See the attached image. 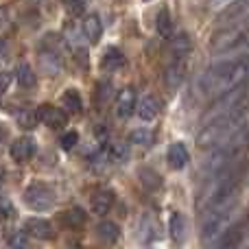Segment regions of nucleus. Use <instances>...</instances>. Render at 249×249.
<instances>
[{"mask_svg": "<svg viewBox=\"0 0 249 249\" xmlns=\"http://www.w3.org/2000/svg\"><path fill=\"white\" fill-rule=\"evenodd\" d=\"M11 81H13V74L11 72H0V96H2L4 92L9 90Z\"/></svg>", "mask_w": 249, "mask_h": 249, "instance_id": "nucleus-32", "label": "nucleus"}, {"mask_svg": "<svg viewBox=\"0 0 249 249\" xmlns=\"http://www.w3.org/2000/svg\"><path fill=\"white\" fill-rule=\"evenodd\" d=\"M155 26H158V33L162 37H171V31H173V22H171V13L168 9H162L158 13V20H155Z\"/></svg>", "mask_w": 249, "mask_h": 249, "instance_id": "nucleus-24", "label": "nucleus"}, {"mask_svg": "<svg viewBox=\"0 0 249 249\" xmlns=\"http://www.w3.org/2000/svg\"><path fill=\"white\" fill-rule=\"evenodd\" d=\"M0 216H13V206L7 197H0Z\"/></svg>", "mask_w": 249, "mask_h": 249, "instance_id": "nucleus-33", "label": "nucleus"}, {"mask_svg": "<svg viewBox=\"0 0 249 249\" xmlns=\"http://www.w3.org/2000/svg\"><path fill=\"white\" fill-rule=\"evenodd\" d=\"M9 153H11L13 162H18V164L29 162V160L33 158V153H35V140L31 136L16 138V140H13V144L9 146Z\"/></svg>", "mask_w": 249, "mask_h": 249, "instance_id": "nucleus-10", "label": "nucleus"}, {"mask_svg": "<svg viewBox=\"0 0 249 249\" xmlns=\"http://www.w3.org/2000/svg\"><path fill=\"white\" fill-rule=\"evenodd\" d=\"M129 142H131V144H140V146H151L153 133H151L149 129H136V131L129 133Z\"/></svg>", "mask_w": 249, "mask_h": 249, "instance_id": "nucleus-28", "label": "nucleus"}, {"mask_svg": "<svg viewBox=\"0 0 249 249\" xmlns=\"http://www.w3.org/2000/svg\"><path fill=\"white\" fill-rule=\"evenodd\" d=\"M4 179H7V173H4V168L0 166V186L4 184Z\"/></svg>", "mask_w": 249, "mask_h": 249, "instance_id": "nucleus-38", "label": "nucleus"}, {"mask_svg": "<svg viewBox=\"0 0 249 249\" xmlns=\"http://www.w3.org/2000/svg\"><path fill=\"white\" fill-rule=\"evenodd\" d=\"M247 118V107L245 105H238V107L230 109V112L221 114V116L210 118L203 129L197 136V144L199 149H214L219 142H223L225 138H230Z\"/></svg>", "mask_w": 249, "mask_h": 249, "instance_id": "nucleus-3", "label": "nucleus"}, {"mask_svg": "<svg viewBox=\"0 0 249 249\" xmlns=\"http://www.w3.org/2000/svg\"><path fill=\"white\" fill-rule=\"evenodd\" d=\"M61 105L70 114H81V109H83V101L77 90H66L64 96H61Z\"/></svg>", "mask_w": 249, "mask_h": 249, "instance_id": "nucleus-21", "label": "nucleus"}, {"mask_svg": "<svg viewBox=\"0 0 249 249\" xmlns=\"http://www.w3.org/2000/svg\"><path fill=\"white\" fill-rule=\"evenodd\" d=\"M7 245L9 247H20L24 249L26 245H29V234L26 232H11L7 236Z\"/></svg>", "mask_w": 249, "mask_h": 249, "instance_id": "nucleus-29", "label": "nucleus"}, {"mask_svg": "<svg viewBox=\"0 0 249 249\" xmlns=\"http://www.w3.org/2000/svg\"><path fill=\"white\" fill-rule=\"evenodd\" d=\"M140 175L144 177L142 181H144L146 188H158V186H160V175H158V173H153V171H142Z\"/></svg>", "mask_w": 249, "mask_h": 249, "instance_id": "nucleus-31", "label": "nucleus"}, {"mask_svg": "<svg viewBox=\"0 0 249 249\" xmlns=\"http://www.w3.org/2000/svg\"><path fill=\"white\" fill-rule=\"evenodd\" d=\"M37 61L39 70L48 77H57L64 70V48H61V37L57 33L44 35L37 48Z\"/></svg>", "mask_w": 249, "mask_h": 249, "instance_id": "nucleus-5", "label": "nucleus"}, {"mask_svg": "<svg viewBox=\"0 0 249 249\" xmlns=\"http://www.w3.org/2000/svg\"><path fill=\"white\" fill-rule=\"evenodd\" d=\"M168 164H171V168H175V171H179V168H184L186 164H188L190 160V153L188 149H186L181 142H175V144H171V149H168Z\"/></svg>", "mask_w": 249, "mask_h": 249, "instance_id": "nucleus-14", "label": "nucleus"}, {"mask_svg": "<svg viewBox=\"0 0 249 249\" xmlns=\"http://www.w3.org/2000/svg\"><path fill=\"white\" fill-rule=\"evenodd\" d=\"M24 203L35 212H48L55 206V190L48 184H31L24 190Z\"/></svg>", "mask_w": 249, "mask_h": 249, "instance_id": "nucleus-6", "label": "nucleus"}, {"mask_svg": "<svg viewBox=\"0 0 249 249\" xmlns=\"http://www.w3.org/2000/svg\"><path fill=\"white\" fill-rule=\"evenodd\" d=\"M37 118L44 127L55 129V131L57 129H64L66 124H68V114L59 107H53V105H42V107H37Z\"/></svg>", "mask_w": 249, "mask_h": 249, "instance_id": "nucleus-8", "label": "nucleus"}, {"mask_svg": "<svg viewBox=\"0 0 249 249\" xmlns=\"http://www.w3.org/2000/svg\"><path fill=\"white\" fill-rule=\"evenodd\" d=\"M228 4H232V0H212V9H223Z\"/></svg>", "mask_w": 249, "mask_h": 249, "instance_id": "nucleus-36", "label": "nucleus"}, {"mask_svg": "<svg viewBox=\"0 0 249 249\" xmlns=\"http://www.w3.org/2000/svg\"><path fill=\"white\" fill-rule=\"evenodd\" d=\"M184 74H186V59L184 57H173L171 66H168L166 72H164V83H166V88L177 90V88L181 86V81H184Z\"/></svg>", "mask_w": 249, "mask_h": 249, "instance_id": "nucleus-11", "label": "nucleus"}, {"mask_svg": "<svg viewBox=\"0 0 249 249\" xmlns=\"http://www.w3.org/2000/svg\"><path fill=\"white\" fill-rule=\"evenodd\" d=\"M64 223L70 225V228H81L86 223V212L81 208H72V210H68L64 214Z\"/></svg>", "mask_w": 249, "mask_h": 249, "instance_id": "nucleus-27", "label": "nucleus"}, {"mask_svg": "<svg viewBox=\"0 0 249 249\" xmlns=\"http://www.w3.org/2000/svg\"><path fill=\"white\" fill-rule=\"evenodd\" d=\"M188 51H190V37L186 33L177 35L175 39H173V57H188Z\"/></svg>", "mask_w": 249, "mask_h": 249, "instance_id": "nucleus-25", "label": "nucleus"}, {"mask_svg": "<svg viewBox=\"0 0 249 249\" xmlns=\"http://www.w3.org/2000/svg\"><path fill=\"white\" fill-rule=\"evenodd\" d=\"M24 232L31 238H37V241H51V238H55L53 223L46 219H39V216H31V219L24 221Z\"/></svg>", "mask_w": 249, "mask_h": 249, "instance_id": "nucleus-9", "label": "nucleus"}, {"mask_svg": "<svg viewBox=\"0 0 249 249\" xmlns=\"http://www.w3.org/2000/svg\"><path fill=\"white\" fill-rule=\"evenodd\" d=\"M64 39L68 42V46L72 48L74 55L81 59V64L86 66L88 64V48H86V42H83V39H88V37H86V33H83V26L79 29L77 24H68L66 26Z\"/></svg>", "mask_w": 249, "mask_h": 249, "instance_id": "nucleus-7", "label": "nucleus"}, {"mask_svg": "<svg viewBox=\"0 0 249 249\" xmlns=\"http://www.w3.org/2000/svg\"><path fill=\"white\" fill-rule=\"evenodd\" d=\"M247 144H249V123L245 121L232 136L225 138L223 142H219V144L214 146V151H212L210 160H208V164H206V175L214 177V175H219L221 171H225V168L238 164L243 151L247 149Z\"/></svg>", "mask_w": 249, "mask_h": 249, "instance_id": "nucleus-2", "label": "nucleus"}, {"mask_svg": "<svg viewBox=\"0 0 249 249\" xmlns=\"http://www.w3.org/2000/svg\"><path fill=\"white\" fill-rule=\"evenodd\" d=\"M168 234L175 243H181L186 236V221L179 212H173L171 219H168Z\"/></svg>", "mask_w": 249, "mask_h": 249, "instance_id": "nucleus-20", "label": "nucleus"}, {"mask_svg": "<svg viewBox=\"0 0 249 249\" xmlns=\"http://www.w3.org/2000/svg\"><path fill=\"white\" fill-rule=\"evenodd\" d=\"M249 79V57L245 59H216L199 79V92L206 99H216Z\"/></svg>", "mask_w": 249, "mask_h": 249, "instance_id": "nucleus-1", "label": "nucleus"}, {"mask_svg": "<svg viewBox=\"0 0 249 249\" xmlns=\"http://www.w3.org/2000/svg\"><path fill=\"white\" fill-rule=\"evenodd\" d=\"M77 142H79V133L77 131H66L64 136H61L59 144H61V149L64 151H72L74 146H77Z\"/></svg>", "mask_w": 249, "mask_h": 249, "instance_id": "nucleus-30", "label": "nucleus"}, {"mask_svg": "<svg viewBox=\"0 0 249 249\" xmlns=\"http://www.w3.org/2000/svg\"><path fill=\"white\" fill-rule=\"evenodd\" d=\"M234 210H236V195L225 197L221 201L212 203L208 208V214L203 219V228H201V241L203 243H214L225 230L232 225L234 221Z\"/></svg>", "mask_w": 249, "mask_h": 249, "instance_id": "nucleus-4", "label": "nucleus"}, {"mask_svg": "<svg viewBox=\"0 0 249 249\" xmlns=\"http://www.w3.org/2000/svg\"><path fill=\"white\" fill-rule=\"evenodd\" d=\"M160 107H162V105H160V101L155 99V96H146V99H142L140 105H138V116H140L142 121L151 123L160 116Z\"/></svg>", "mask_w": 249, "mask_h": 249, "instance_id": "nucleus-17", "label": "nucleus"}, {"mask_svg": "<svg viewBox=\"0 0 249 249\" xmlns=\"http://www.w3.org/2000/svg\"><path fill=\"white\" fill-rule=\"evenodd\" d=\"M68 9H70L72 13H81L83 9H86V2H83V0H70Z\"/></svg>", "mask_w": 249, "mask_h": 249, "instance_id": "nucleus-34", "label": "nucleus"}, {"mask_svg": "<svg viewBox=\"0 0 249 249\" xmlns=\"http://www.w3.org/2000/svg\"><path fill=\"white\" fill-rule=\"evenodd\" d=\"M9 20V13H7V9L4 7H0V24H4V22Z\"/></svg>", "mask_w": 249, "mask_h": 249, "instance_id": "nucleus-37", "label": "nucleus"}, {"mask_svg": "<svg viewBox=\"0 0 249 249\" xmlns=\"http://www.w3.org/2000/svg\"><path fill=\"white\" fill-rule=\"evenodd\" d=\"M96 232H99L101 241H105V243H116L118 236H121V228L116 223H112V221H101Z\"/></svg>", "mask_w": 249, "mask_h": 249, "instance_id": "nucleus-22", "label": "nucleus"}, {"mask_svg": "<svg viewBox=\"0 0 249 249\" xmlns=\"http://www.w3.org/2000/svg\"><path fill=\"white\" fill-rule=\"evenodd\" d=\"M13 77H16L18 86L24 88V90H33L35 83H37V77H35L33 68H31L29 64H18L16 72H13Z\"/></svg>", "mask_w": 249, "mask_h": 249, "instance_id": "nucleus-18", "label": "nucleus"}, {"mask_svg": "<svg viewBox=\"0 0 249 249\" xmlns=\"http://www.w3.org/2000/svg\"><path fill=\"white\" fill-rule=\"evenodd\" d=\"M101 66H103V70H107V72H116V70H121L124 66L123 51H118V48H107V51H105V55H103Z\"/></svg>", "mask_w": 249, "mask_h": 249, "instance_id": "nucleus-19", "label": "nucleus"}, {"mask_svg": "<svg viewBox=\"0 0 249 249\" xmlns=\"http://www.w3.org/2000/svg\"><path fill=\"white\" fill-rule=\"evenodd\" d=\"M83 33H86L90 44H96L101 39V35H103V24H101V18L96 16V13L86 16V20H83Z\"/></svg>", "mask_w": 249, "mask_h": 249, "instance_id": "nucleus-16", "label": "nucleus"}, {"mask_svg": "<svg viewBox=\"0 0 249 249\" xmlns=\"http://www.w3.org/2000/svg\"><path fill=\"white\" fill-rule=\"evenodd\" d=\"M7 53H9V46H7V42H4V39L0 37V64H2V61L7 59Z\"/></svg>", "mask_w": 249, "mask_h": 249, "instance_id": "nucleus-35", "label": "nucleus"}, {"mask_svg": "<svg viewBox=\"0 0 249 249\" xmlns=\"http://www.w3.org/2000/svg\"><path fill=\"white\" fill-rule=\"evenodd\" d=\"M0 232H2V219H0Z\"/></svg>", "mask_w": 249, "mask_h": 249, "instance_id": "nucleus-39", "label": "nucleus"}, {"mask_svg": "<svg viewBox=\"0 0 249 249\" xmlns=\"http://www.w3.org/2000/svg\"><path fill=\"white\" fill-rule=\"evenodd\" d=\"M245 230L247 223H236V225H230L223 234H221V247H238L245 238Z\"/></svg>", "mask_w": 249, "mask_h": 249, "instance_id": "nucleus-13", "label": "nucleus"}, {"mask_svg": "<svg viewBox=\"0 0 249 249\" xmlns=\"http://www.w3.org/2000/svg\"><path fill=\"white\" fill-rule=\"evenodd\" d=\"M107 155L112 162H123V160L129 158V144H124V142H112L107 146Z\"/></svg>", "mask_w": 249, "mask_h": 249, "instance_id": "nucleus-26", "label": "nucleus"}, {"mask_svg": "<svg viewBox=\"0 0 249 249\" xmlns=\"http://www.w3.org/2000/svg\"><path fill=\"white\" fill-rule=\"evenodd\" d=\"M16 121L18 124H20L22 129H35V124H37V112L35 109H31V107H22L20 112L16 114Z\"/></svg>", "mask_w": 249, "mask_h": 249, "instance_id": "nucleus-23", "label": "nucleus"}, {"mask_svg": "<svg viewBox=\"0 0 249 249\" xmlns=\"http://www.w3.org/2000/svg\"><path fill=\"white\" fill-rule=\"evenodd\" d=\"M136 109V92L131 88H124L116 99V114L118 118H129Z\"/></svg>", "mask_w": 249, "mask_h": 249, "instance_id": "nucleus-12", "label": "nucleus"}, {"mask_svg": "<svg viewBox=\"0 0 249 249\" xmlns=\"http://www.w3.org/2000/svg\"><path fill=\"white\" fill-rule=\"evenodd\" d=\"M114 206V193L112 190H96L92 195V210L94 214H107L109 208Z\"/></svg>", "mask_w": 249, "mask_h": 249, "instance_id": "nucleus-15", "label": "nucleus"}]
</instances>
